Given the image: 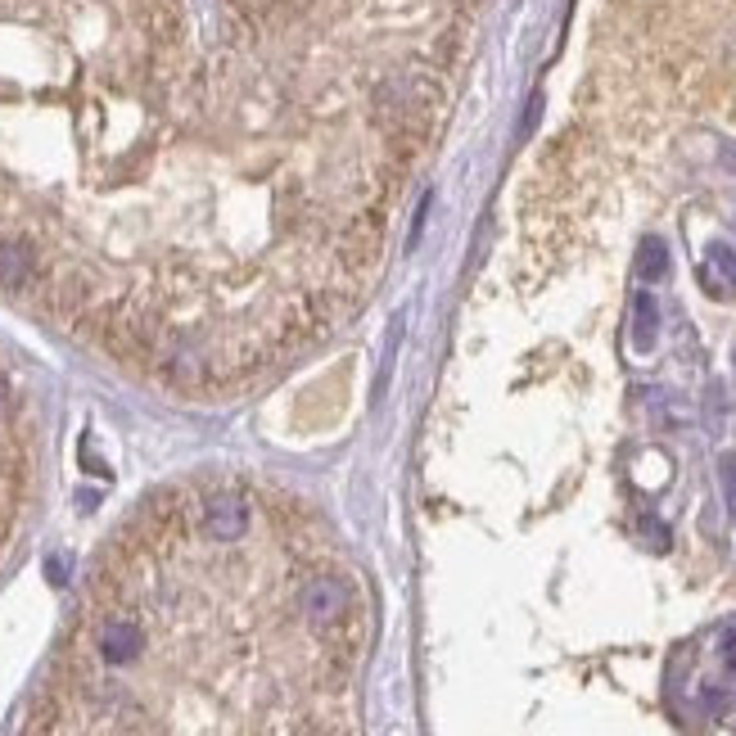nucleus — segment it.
Returning <instances> with one entry per match:
<instances>
[{
    "instance_id": "f257e3e1",
    "label": "nucleus",
    "mask_w": 736,
    "mask_h": 736,
    "mask_svg": "<svg viewBox=\"0 0 736 736\" xmlns=\"http://www.w3.org/2000/svg\"><path fill=\"white\" fill-rule=\"evenodd\" d=\"M222 81L186 0H0V294L163 384L217 353Z\"/></svg>"
},
{
    "instance_id": "f03ea898",
    "label": "nucleus",
    "mask_w": 736,
    "mask_h": 736,
    "mask_svg": "<svg viewBox=\"0 0 736 736\" xmlns=\"http://www.w3.org/2000/svg\"><path fill=\"white\" fill-rule=\"evenodd\" d=\"M258 507L163 488L100 547L19 736H263Z\"/></svg>"
},
{
    "instance_id": "7ed1b4c3",
    "label": "nucleus",
    "mask_w": 736,
    "mask_h": 736,
    "mask_svg": "<svg viewBox=\"0 0 736 736\" xmlns=\"http://www.w3.org/2000/svg\"><path fill=\"white\" fill-rule=\"evenodd\" d=\"M37 483V452H32V425L23 412V393L0 366V565H6Z\"/></svg>"
},
{
    "instance_id": "20e7f679",
    "label": "nucleus",
    "mask_w": 736,
    "mask_h": 736,
    "mask_svg": "<svg viewBox=\"0 0 736 736\" xmlns=\"http://www.w3.org/2000/svg\"><path fill=\"white\" fill-rule=\"evenodd\" d=\"M656 331H660V307L650 294H637L632 298V344L637 353H650L656 349Z\"/></svg>"
},
{
    "instance_id": "39448f33",
    "label": "nucleus",
    "mask_w": 736,
    "mask_h": 736,
    "mask_svg": "<svg viewBox=\"0 0 736 736\" xmlns=\"http://www.w3.org/2000/svg\"><path fill=\"white\" fill-rule=\"evenodd\" d=\"M637 276L641 281H665L669 276V249H665V239H641V249H637Z\"/></svg>"
},
{
    "instance_id": "423d86ee",
    "label": "nucleus",
    "mask_w": 736,
    "mask_h": 736,
    "mask_svg": "<svg viewBox=\"0 0 736 736\" xmlns=\"http://www.w3.org/2000/svg\"><path fill=\"white\" fill-rule=\"evenodd\" d=\"M709 267H718L727 276V285L736 290V254L727 249V244H709Z\"/></svg>"
}]
</instances>
